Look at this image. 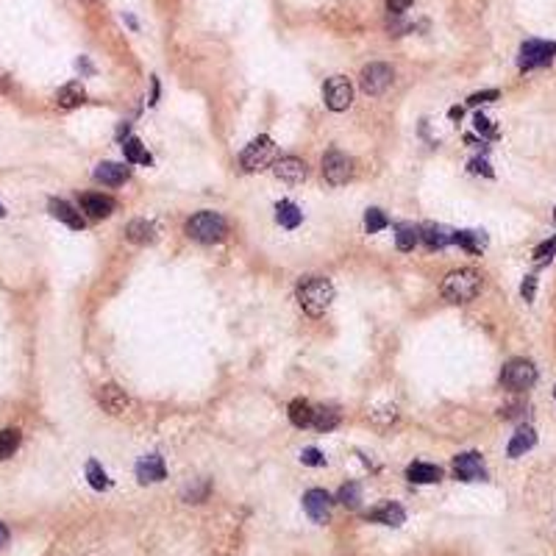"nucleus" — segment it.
<instances>
[{"label": "nucleus", "mask_w": 556, "mask_h": 556, "mask_svg": "<svg viewBox=\"0 0 556 556\" xmlns=\"http://www.w3.org/2000/svg\"><path fill=\"white\" fill-rule=\"evenodd\" d=\"M47 212L56 217V220H61L64 226H70V229H75V231H81L87 223H84V217H81V212H75L67 200H59V198H50L47 200Z\"/></svg>", "instance_id": "nucleus-15"}, {"label": "nucleus", "mask_w": 556, "mask_h": 556, "mask_svg": "<svg viewBox=\"0 0 556 556\" xmlns=\"http://www.w3.org/2000/svg\"><path fill=\"white\" fill-rule=\"evenodd\" d=\"M20 431L17 428H3L0 431V462L3 459H11L14 454H17V448H20Z\"/></svg>", "instance_id": "nucleus-30"}, {"label": "nucleus", "mask_w": 556, "mask_h": 556, "mask_svg": "<svg viewBox=\"0 0 556 556\" xmlns=\"http://www.w3.org/2000/svg\"><path fill=\"white\" fill-rule=\"evenodd\" d=\"M323 100L331 111H345L353 103V87L345 75H334L323 84Z\"/></svg>", "instance_id": "nucleus-9"}, {"label": "nucleus", "mask_w": 556, "mask_h": 556, "mask_svg": "<svg viewBox=\"0 0 556 556\" xmlns=\"http://www.w3.org/2000/svg\"><path fill=\"white\" fill-rule=\"evenodd\" d=\"M556 253V234L551 236V239H545L543 245H537V250H534V259L537 262H545V259H551Z\"/></svg>", "instance_id": "nucleus-34"}, {"label": "nucleus", "mask_w": 556, "mask_h": 556, "mask_svg": "<svg viewBox=\"0 0 556 556\" xmlns=\"http://www.w3.org/2000/svg\"><path fill=\"white\" fill-rule=\"evenodd\" d=\"M498 90H484V92H473L467 97V106H481V103H490V100H498Z\"/></svg>", "instance_id": "nucleus-35"}, {"label": "nucleus", "mask_w": 556, "mask_h": 556, "mask_svg": "<svg viewBox=\"0 0 556 556\" xmlns=\"http://www.w3.org/2000/svg\"><path fill=\"white\" fill-rule=\"evenodd\" d=\"M81 3H87V6H97L100 0H81Z\"/></svg>", "instance_id": "nucleus-43"}, {"label": "nucleus", "mask_w": 556, "mask_h": 556, "mask_svg": "<svg viewBox=\"0 0 556 556\" xmlns=\"http://www.w3.org/2000/svg\"><path fill=\"white\" fill-rule=\"evenodd\" d=\"M406 478H409L412 484H434V481H440V478H442V470H440L437 464L412 462L409 467H406Z\"/></svg>", "instance_id": "nucleus-21"}, {"label": "nucleus", "mask_w": 556, "mask_h": 556, "mask_svg": "<svg viewBox=\"0 0 556 556\" xmlns=\"http://www.w3.org/2000/svg\"><path fill=\"white\" fill-rule=\"evenodd\" d=\"M276 223L281 229L292 231V229H298L303 223V212L292 200H281V203H276Z\"/></svg>", "instance_id": "nucleus-23"}, {"label": "nucleus", "mask_w": 556, "mask_h": 556, "mask_svg": "<svg viewBox=\"0 0 556 556\" xmlns=\"http://www.w3.org/2000/svg\"><path fill=\"white\" fill-rule=\"evenodd\" d=\"M454 245L464 248L467 253H481L487 248V234L484 231H454Z\"/></svg>", "instance_id": "nucleus-24"}, {"label": "nucleus", "mask_w": 556, "mask_h": 556, "mask_svg": "<svg viewBox=\"0 0 556 556\" xmlns=\"http://www.w3.org/2000/svg\"><path fill=\"white\" fill-rule=\"evenodd\" d=\"M167 470H164V462L162 457L150 454V457H142L137 462V478L139 484H156V481H164Z\"/></svg>", "instance_id": "nucleus-16"}, {"label": "nucleus", "mask_w": 556, "mask_h": 556, "mask_svg": "<svg viewBox=\"0 0 556 556\" xmlns=\"http://www.w3.org/2000/svg\"><path fill=\"white\" fill-rule=\"evenodd\" d=\"M420 239L425 242V248L437 250V248H445V245L454 242V231L445 229V226H440V223H425V226L420 229Z\"/></svg>", "instance_id": "nucleus-19"}, {"label": "nucleus", "mask_w": 556, "mask_h": 556, "mask_svg": "<svg viewBox=\"0 0 556 556\" xmlns=\"http://www.w3.org/2000/svg\"><path fill=\"white\" fill-rule=\"evenodd\" d=\"M226 231H229V226H226L223 214H217V212H198L186 220V236L200 242V245L220 242L226 236Z\"/></svg>", "instance_id": "nucleus-3"}, {"label": "nucleus", "mask_w": 556, "mask_h": 556, "mask_svg": "<svg viewBox=\"0 0 556 556\" xmlns=\"http://www.w3.org/2000/svg\"><path fill=\"white\" fill-rule=\"evenodd\" d=\"M126 236L137 245H147V242L156 239V226L150 220H131L128 229H126Z\"/></svg>", "instance_id": "nucleus-25"}, {"label": "nucleus", "mask_w": 556, "mask_h": 556, "mask_svg": "<svg viewBox=\"0 0 556 556\" xmlns=\"http://www.w3.org/2000/svg\"><path fill=\"white\" fill-rule=\"evenodd\" d=\"M368 520H373V523H384V526H401V523L406 520V512H404L401 504L387 501V504H381V507H375L373 512H368Z\"/></svg>", "instance_id": "nucleus-20"}, {"label": "nucleus", "mask_w": 556, "mask_h": 556, "mask_svg": "<svg viewBox=\"0 0 556 556\" xmlns=\"http://www.w3.org/2000/svg\"><path fill=\"white\" fill-rule=\"evenodd\" d=\"M0 217H6V209H3V203H0Z\"/></svg>", "instance_id": "nucleus-44"}, {"label": "nucleus", "mask_w": 556, "mask_h": 556, "mask_svg": "<svg viewBox=\"0 0 556 556\" xmlns=\"http://www.w3.org/2000/svg\"><path fill=\"white\" fill-rule=\"evenodd\" d=\"M473 123H476V131H478V134H484V137H498V131H495V126H492V123H490V120H487V117H484V114H476V120H473Z\"/></svg>", "instance_id": "nucleus-37"}, {"label": "nucleus", "mask_w": 556, "mask_h": 556, "mask_svg": "<svg viewBox=\"0 0 556 556\" xmlns=\"http://www.w3.org/2000/svg\"><path fill=\"white\" fill-rule=\"evenodd\" d=\"M534 381H537V368L528 359H509L501 370V384L507 389H514V392H523V389L534 387Z\"/></svg>", "instance_id": "nucleus-4"}, {"label": "nucleus", "mask_w": 556, "mask_h": 556, "mask_svg": "<svg viewBox=\"0 0 556 556\" xmlns=\"http://www.w3.org/2000/svg\"><path fill=\"white\" fill-rule=\"evenodd\" d=\"M312 425L318 431H334L339 425V412L334 406H318L315 415H312Z\"/></svg>", "instance_id": "nucleus-27"}, {"label": "nucleus", "mask_w": 556, "mask_h": 556, "mask_svg": "<svg viewBox=\"0 0 556 556\" xmlns=\"http://www.w3.org/2000/svg\"><path fill=\"white\" fill-rule=\"evenodd\" d=\"M556 56V45L554 42H543V40H528L526 45L520 47V70H534V67H545L551 64Z\"/></svg>", "instance_id": "nucleus-8"}, {"label": "nucleus", "mask_w": 556, "mask_h": 556, "mask_svg": "<svg viewBox=\"0 0 556 556\" xmlns=\"http://www.w3.org/2000/svg\"><path fill=\"white\" fill-rule=\"evenodd\" d=\"M56 103L61 109H75L81 103H87V90L81 87V81H70L56 92Z\"/></svg>", "instance_id": "nucleus-22"}, {"label": "nucleus", "mask_w": 556, "mask_h": 556, "mask_svg": "<svg viewBox=\"0 0 556 556\" xmlns=\"http://www.w3.org/2000/svg\"><path fill=\"white\" fill-rule=\"evenodd\" d=\"M123 153H126V162H131V164H150V153L145 150V145L137 137L123 139Z\"/></svg>", "instance_id": "nucleus-26"}, {"label": "nucleus", "mask_w": 556, "mask_h": 556, "mask_svg": "<svg viewBox=\"0 0 556 556\" xmlns=\"http://www.w3.org/2000/svg\"><path fill=\"white\" fill-rule=\"evenodd\" d=\"M440 289H442V298L451 301V303H470L481 292V276L470 267L454 270V273L445 276Z\"/></svg>", "instance_id": "nucleus-2"}, {"label": "nucleus", "mask_w": 556, "mask_h": 556, "mask_svg": "<svg viewBox=\"0 0 556 556\" xmlns=\"http://www.w3.org/2000/svg\"><path fill=\"white\" fill-rule=\"evenodd\" d=\"M534 292H537V278L526 276L523 286H520V295H523V301H534Z\"/></svg>", "instance_id": "nucleus-38"}, {"label": "nucleus", "mask_w": 556, "mask_h": 556, "mask_svg": "<svg viewBox=\"0 0 556 556\" xmlns=\"http://www.w3.org/2000/svg\"><path fill=\"white\" fill-rule=\"evenodd\" d=\"M312 415H315V406H309L306 401H292L289 404V420H292V425H298V428L312 425Z\"/></svg>", "instance_id": "nucleus-29"}, {"label": "nucleus", "mask_w": 556, "mask_h": 556, "mask_svg": "<svg viewBox=\"0 0 556 556\" xmlns=\"http://www.w3.org/2000/svg\"><path fill=\"white\" fill-rule=\"evenodd\" d=\"M273 173H276V179H281L284 184H301L306 179V162L298 159V156H284V159L276 162Z\"/></svg>", "instance_id": "nucleus-13"}, {"label": "nucleus", "mask_w": 556, "mask_h": 556, "mask_svg": "<svg viewBox=\"0 0 556 556\" xmlns=\"http://www.w3.org/2000/svg\"><path fill=\"white\" fill-rule=\"evenodd\" d=\"M81 212H87L90 217L95 220H103V217H111V212H114V200L109 198V195H81Z\"/></svg>", "instance_id": "nucleus-17"}, {"label": "nucleus", "mask_w": 556, "mask_h": 556, "mask_svg": "<svg viewBox=\"0 0 556 556\" xmlns=\"http://www.w3.org/2000/svg\"><path fill=\"white\" fill-rule=\"evenodd\" d=\"M448 114H451V120H462V106H454Z\"/></svg>", "instance_id": "nucleus-42"}, {"label": "nucleus", "mask_w": 556, "mask_h": 556, "mask_svg": "<svg viewBox=\"0 0 556 556\" xmlns=\"http://www.w3.org/2000/svg\"><path fill=\"white\" fill-rule=\"evenodd\" d=\"M301 462L309 464V467H320L325 464V457L318 451V448H303V454H301Z\"/></svg>", "instance_id": "nucleus-36"}, {"label": "nucleus", "mask_w": 556, "mask_h": 556, "mask_svg": "<svg viewBox=\"0 0 556 556\" xmlns=\"http://www.w3.org/2000/svg\"><path fill=\"white\" fill-rule=\"evenodd\" d=\"M554 398H556V389H554Z\"/></svg>", "instance_id": "nucleus-46"}, {"label": "nucleus", "mask_w": 556, "mask_h": 556, "mask_svg": "<svg viewBox=\"0 0 556 556\" xmlns=\"http://www.w3.org/2000/svg\"><path fill=\"white\" fill-rule=\"evenodd\" d=\"M273 159H276V145H273V139L270 137H256L245 150H242V156H239V162H242V167H245L248 173L265 170Z\"/></svg>", "instance_id": "nucleus-5"}, {"label": "nucleus", "mask_w": 556, "mask_h": 556, "mask_svg": "<svg viewBox=\"0 0 556 556\" xmlns=\"http://www.w3.org/2000/svg\"><path fill=\"white\" fill-rule=\"evenodd\" d=\"M554 220H556V209H554Z\"/></svg>", "instance_id": "nucleus-45"}, {"label": "nucleus", "mask_w": 556, "mask_h": 556, "mask_svg": "<svg viewBox=\"0 0 556 556\" xmlns=\"http://www.w3.org/2000/svg\"><path fill=\"white\" fill-rule=\"evenodd\" d=\"M128 176H131V170H128L126 164H117V162H100V164L95 167V181H97V184L120 186L128 181Z\"/></svg>", "instance_id": "nucleus-14"}, {"label": "nucleus", "mask_w": 556, "mask_h": 556, "mask_svg": "<svg viewBox=\"0 0 556 556\" xmlns=\"http://www.w3.org/2000/svg\"><path fill=\"white\" fill-rule=\"evenodd\" d=\"M392 81H395V73H392V67H389V64H381V61H373V64H368V67L362 70V75H359L362 92L370 95V97L384 95L387 90H389V87H392Z\"/></svg>", "instance_id": "nucleus-6"}, {"label": "nucleus", "mask_w": 556, "mask_h": 556, "mask_svg": "<svg viewBox=\"0 0 556 556\" xmlns=\"http://www.w3.org/2000/svg\"><path fill=\"white\" fill-rule=\"evenodd\" d=\"M8 543V528H6V523H0V548Z\"/></svg>", "instance_id": "nucleus-41"}, {"label": "nucleus", "mask_w": 556, "mask_h": 556, "mask_svg": "<svg viewBox=\"0 0 556 556\" xmlns=\"http://www.w3.org/2000/svg\"><path fill=\"white\" fill-rule=\"evenodd\" d=\"M331 495L325 490H309L303 495V509L312 517V523H325L331 517Z\"/></svg>", "instance_id": "nucleus-12"}, {"label": "nucleus", "mask_w": 556, "mask_h": 556, "mask_svg": "<svg viewBox=\"0 0 556 556\" xmlns=\"http://www.w3.org/2000/svg\"><path fill=\"white\" fill-rule=\"evenodd\" d=\"M470 173H481V176L492 179V170H490V162L487 159H473L470 162Z\"/></svg>", "instance_id": "nucleus-39"}, {"label": "nucleus", "mask_w": 556, "mask_h": 556, "mask_svg": "<svg viewBox=\"0 0 556 556\" xmlns=\"http://www.w3.org/2000/svg\"><path fill=\"white\" fill-rule=\"evenodd\" d=\"M537 445V431L531 428V425H520L514 434H512L509 445H507V454H509V459H517V457H523L526 451H531Z\"/></svg>", "instance_id": "nucleus-18"}, {"label": "nucleus", "mask_w": 556, "mask_h": 556, "mask_svg": "<svg viewBox=\"0 0 556 556\" xmlns=\"http://www.w3.org/2000/svg\"><path fill=\"white\" fill-rule=\"evenodd\" d=\"M87 481H90L92 490H109V484H111L109 476H106V470L95 462V459L87 462Z\"/></svg>", "instance_id": "nucleus-32"}, {"label": "nucleus", "mask_w": 556, "mask_h": 556, "mask_svg": "<svg viewBox=\"0 0 556 556\" xmlns=\"http://www.w3.org/2000/svg\"><path fill=\"white\" fill-rule=\"evenodd\" d=\"M97 404H100L109 415H123V412L131 406L128 395H126L117 384H103V387L97 389Z\"/></svg>", "instance_id": "nucleus-11"}, {"label": "nucleus", "mask_w": 556, "mask_h": 556, "mask_svg": "<svg viewBox=\"0 0 556 556\" xmlns=\"http://www.w3.org/2000/svg\"><path fill=\"white\" fill-rule=\"evenodd\" d=\"M323 179L331 186H342L353 179V159L342 150H328L323 156Z\"/></svg>", "instance_id": "nucleus-7"}, {"label": "nucleus", "mask_w": 556, "mask_h": 556, "mask_svg": "<svg viewBox=\"0 0 556 556\" xmlns=\"http://www.w3.org/2000/svg\"><path fill=\"white\" fill-rule=\"evenodd\" d=\"M417 239H420V229H415L412 223L395 226V245H398V250H412L417 245Z\"/></svg>", "instance_id": "nucleus-28"}, {"label": "nucleus", "mask_w": 556, "mask_h": 556, "mask_svg": "<svg viewBox=\"0 0 556 556\" xmlns=\"http://www.w3.org/2000/svg\"><path fill=\"white\" fill-rule=\"evenodd\" d=\"M295 298H298V306L306 315L320 318V315H325V309L334 303V284L325 276H303L298 281Z\"/></svg>", "instance_id": "nucleus-1"}, {"label": "nucleus", "mask_w": 556, "mask_h": 556, "mask_svg": "<svg viewBox=\"0 0 556 556\" xmlns=\"http://www.w3.org/2000/svg\"><path fill=\"white\" fill-rule=\"evenodd\" d=\"M454 476H457L459 481H484V478H487V467H484L481 454H476V451L459 454V457L454 459Z\"/></svg>", "instance_id": "nucleus-10"}, {"label": "nucleus", "mask_w": 556, "mask_h": 556, "mask_svg": "<svg viewBox=\"0 0 556 556\" xmlns=\"http://www.w3.org/2000/svg\"><path fill=\"white\" fill-rule=\"evenodd\" d=\"M415 0H387V6H389V11H395V14H401V11H406L409 6H412Z\"/></svg>", "instance_id": "nucleus-40"}, {"label": "nucleus", "mask_w": 556, "mask_h": 556, "mask_svg": "<svg viewBox=\"0 0 556 556\" xmlns=\"http://www.w3.org/2000/svg\"><path fill=\"white\" fill-rule=\"evenodd\" d=\"M337 501H339L342 507H348V509H356V507L362 504V487H359L356 481H351V484H342V487H339V495H337Z\"/></svg>", "instance_id": "nucleus-31"}, {"label": "nucleus", "mask_w": 556, "mask_h": 556, "mask_svg": "<svg viewBox=\"0 0 556 556\" xmlns=\"http://www.w3.org/2000/svg\"><path fill=\"white\" fill-rule=\"evenodd\" d=\"M387 226H389V217H387L381 209H368V214H365V231L378 234V231H384Z\"/></svg>", "instance_id": "nucleus-33"}]
</instances>
